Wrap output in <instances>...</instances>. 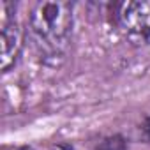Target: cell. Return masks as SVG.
<instances>
[{
    "instance_id": "obj_6",
    "label": "cell",
    "mask_w": 150,
    "mask_h": 150,
    "mask_svg": "<svg viewBox=\"0 0 150 150\" xmlns=\"http://www.w3.org/2000/svg\"><path fill=\"white\" fill-rule=\"evenodd\" d=\"M20 150H34L32 146H23V148H20Z\"/></svg>"
},
{
    "instance_id": "obj_3",
    "label": "cell",
    "mask_w": 150,
    "mask_h": 150,
    "mask_svg": "<svg viewBox=\"0 0 150 150\" xmlns=\"http://www.w3.org/2000/svg\"><path fill=\"white\" fill-rule=\"evenodd\" d=\"M14 13H16V4L0 2V32H2L0 67H2V72H7L16 64L23 46V30Z\"/></svg>"
},
{
    "instance_id": "obj_2",
    "label": "cell",
    "mask_w": 150,
    "mask_h": 150,
    "mask_svg": "<svg viewBox=\"0 0 150 150\" xmlns=\"http://www.w3.org/2000/svg\"><path fill=\"white\" fill-rule=\"evenodd\" d=\"M118 32L134 46L150 44V0H134L115 6Z\"/></svg>"
},
{
    "instance_id": "obj_1",
    "label": "cell",
    "mask_w": 150,
    "mask_h": 150,
    "mask_svg": "<svg viewBox=\"0 0 150 150\" xmlns=\"http://www.w3.org/2000/svg\"><path fill=\"white\" fill-rule=\"evenodd\" d=\"M32 41L46 62H57L67 51L72 32L71 2H37L28 16Z\"/></svg>"
},
{
    "instance_id": "obj_4",
    "label": "cell",
    "mask_w": 150,
    "mask_h": 150,
    "mask_svg": "<svg viewBox=\"0 0 150 150\" xmlns=\"http://www.w3.org/2000/svg\"><path fill=\"white\" fill-rule=\"evenodd\" d=\"M96 150H125V141L120 136H113V138L104 139Z\"/></svg>"
},
{
    "instance_id": "obj_5",
    "label": "cell",
    "mask_w": 150,
    "mask_h": 150,
    "mask_svg": "<svg viewBox=\"0 0 150 150\" xmlns=\"http://www.w3.org/2000/svg\"><path fill=\"white\" fill-rule=\"evenodd\" d=\"M138 132H139V138L146 143H150V115L143 118V122L139 124L138 127Z\"/></svg>"
}]
</instances>
